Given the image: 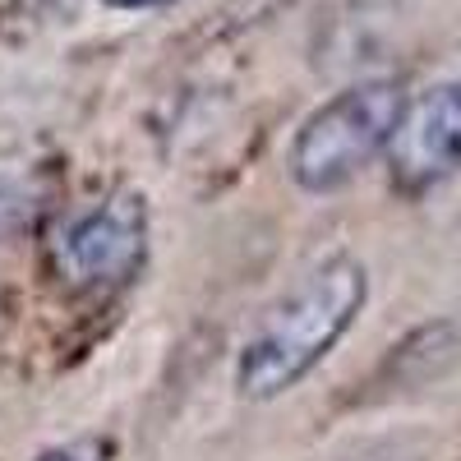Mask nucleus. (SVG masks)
I'll use <instances>...</instances> for the list:
<instances>
[{"instance_id": "2", "label": "nucleus", "mask_w": 461, "mask_h": 461, "mask_svg": "<svg viewBox=\"0 0 461 461\" xmlns=\"http://www.w3.org/2000/svg\"><path fill=\"white\" fill-rule=\"evenodd\" d=\"M397 84H360L319 106L291 143V176L310 194H328L356 180L383 148H388L397 115H402Z\"/></svg>"}, {"instance_id": "6", "label": "nucleus", "mask_w": 461, "mask_h": 461, "mask_svg": "<svg viewBox=\"0 0 461 461\" xmlns=\"http://www.w3.org/2000/svg\"><path fill=\"white\" fill-rule=\"evenodd\" d=\"M37 461H111V443L106 438H74V443L42 452Z\"/></svg>"}, {"instance_id": "3", "label": "nucleus", "mask_w": 461, "mask_h": 461, "mask_svg": "<svg viewBox=\"0 0 461 461\" xmlns=\"http://www.w3.org/2000/svg\"><path fill=\"white\" fill-rule=\"evenodd\" d=\"M148 254V208L134 194H111L88 212L69 217L56 240L51 263L56 277L79 291H111L139 273Z\"/></svg>"}, {"instance_id": "4", "label": "nucleus", "mask_w": 461, "mask_h": 461, "mask_svg": "<svg viewBox=\"0 0 461 461\" xmlns=\"http://www.w3.org/2000/svg\"><path fill=\"white\" fill-rule=\"evenodd\" d=\"M393 180L411 194L434 189L461 171V79L429 88L420 102L402 106L388 139Z\"/></svg>"}, {"instance_id": "1", "label": "nucleus", "mask_w": 461, "mask_h": 461, "mask_svg": "<svg viewBox=\"0 0 461 461\" xmlns=\"http://www.w3.org/2000/svg\"><path fill=\"white\" fill-rule=\"evenodd\" d=\"M365 267L356 258H328L304 282H295L273 310L249 332L236 383L249 402L282 397L286 388L310 374L332 346L351 332L360 304H365Z\"/></svg>"}, {"instance_id": "5", "label": "nucleus", "mask_w": 461, "mask_h": 461, "mask_svg": "<svg viewBox=\"0 0 461 461\" xmlns=\"http://www.w3.org/2000/svg\"><path fill=\"white\" fill-rule=\"evenodd\" d=\"M42 203V176L32 167H5L0 162V236L23 230Z\"/></svg>"}, {"instance_id": "7", "label": "nucleus", "mask_w": 461, "mask_h": 461, "mask_svg": "<svg viewBox=\"0 0 461 461\" xmlns=\"http://www.w3.org/2000/svg\"><path fill=\"white\" fill-rule=\"evenodd\" d=\"M106 5H121V10H152V5H167V0H106Z\"/></svg>"}]
</instances>
